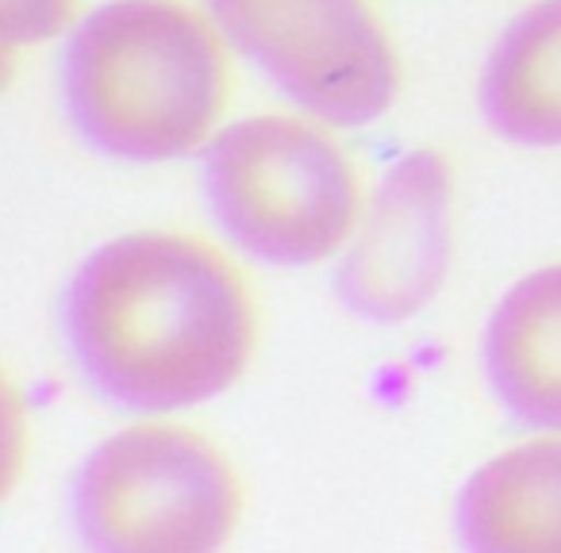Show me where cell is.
I'll return each mask as SVG.
<instances>
[{
  "label": "cell",
  "instance_id": "6da1fadb",
  "mask_svg": "<svg viewBox=\"0 0 561 553\" xmlns=\"http://www.w3.org/2000/svg\"><path fill=\"white\" fill-rule=\"evenodd\" d=\"M62 331L81 377L124 412H178L231 389L250 354V300L196 239L124 234L66 285Z\"/></svg>",
  "mask_w": 561,
  "mask_h": 553
},
{
  "label": "cell",
  "instance_id": "3957f363",
  "mask_svg": "<svg viewBox=\"0 0 561 553\" xmlns=\"http://www.w3.org/2000/svg\"><path fill=\"white\" fill-rule=\"evenodd\" d=\"M211 219L265 265H312L335 254L358 208L346 158L308 124L254 116L204 154Z\"/></svg>",
  "mask_w": 561,
  "mask_h": 553
},
{
  "label": "cell",
  "instance_id": "8992f818",
  "mask_svg": "<svg viewBox=\"0 0 561 553\" xmlns=\"http://www.w3.org/2000/svg\"><path fill=\"white\" fill-rule=\"evenodd\" d=\"M450 265V170L415 150L385 173L358 242L335 273V292L369 323H400L435 300Z\"/></svg>",
  "mask_w": 561,
  "mask_h": 553
},
{
  "label": "cell",
  "instance_id": "7a4b0ae2",
  "mask_svg": "<svg viewBox=\"0 0 561 553\" xmlns=\"http://www.w3.org/2000/svg\"><path fill=\"white\" fill-rule=\"evenodd\" d=\"M62 101L93 150L165 162L201 147L224 108V58L208 27L170 0H116L73 32Z\"/></svg>",
  "mask_w": 561,
  "mask_h": 553
},
{
  "label": "cell",
  "instance_id": "ba28073f",
  "mask_svg": "<svg viewBox=\"0 0 561 553\" xmlns=\"http://www.w3.org/2000/svg\"><path fill=\"white\" fill-rule=\"evenodd\" d=\"M458 538L466 550H561V442L477 469L458 499Z\"/></svg>",
  "mask_w": 561,
  "mask_h": 553
},
{
  "label": "cell",
  "instance_id": "9c48e42d",
  "mask_svg": "<svg viewBox=\"0 0 561 553\" xmlns=\"http://www.w3.org/2000/svg\"><path fill=\"white\" fill-rule=\"evenodd\" d=\"M481 112L504 139L561 147V0L527 9L492 47L481 73Z\"/></svg>",
  "mask_w": 561,
  "mask_h": 553
},
{
  "label": "cell",
  "instance_id": "52a82bcc",
  "mask_svg": "<svg viewBox=\"0 0 561 553\" xmlns=\"http://www.w3.org/2000/svg\"><path fill=\"white\" fill-rule=\"evenodd\" d=\"M492 396L530 430H561V265L519 281L484 331Z\"/></svg>",
  "mask_w": 561,
  "mask_h": 553
},
{
  "label": "cell",
  "instance_id": "5b68a950",
  "mask_svg": "<svg viewBox=\"0 0 561 553\" xmlns=\"http://www.w3.org/2000/svg\"><path fill=\"white\" fill-rule=\"evenodd\" d=\"M280 93L335 127H366L397 96V62L362 0H208Z\"/></svg>",
  "mask_w": 561,
  "mask_h": 553
},
{
  "label": "cell",
  "instance_id": "277c9868",
  "mask_svg": "<svg viewBox=\"0 0 561 553\" xmlns=\"http://www.w3.org/2000/svg\"><path fill=\"white\" fill-rule=\"evenodd\" d=\"M70 507L93 550H216L234 527L239 492L196 435L135 427L89 453Z\"/></svg>",
  "mask_w": 561,
  "mask_h": 553
}]
</instances>
